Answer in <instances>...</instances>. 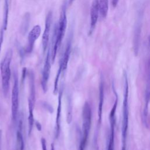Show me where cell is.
I'll list each match as a JSON object with an SVG mask.
<instances>
[{
    "instance_id": "cell-1",
    "label": "cell",
    "mask_w": 150,
    "mask_h": 150,
    "mask_svg": "<svg viewBox=\"0 0 150 150\" xmlns=\"http://www.w3.org/2000/svg\"><path fill=\"white\" fill-rule=\"evenodd\" d=\"M12 50L11 49H9L6 51L5 55L0 64L2 88L5 96L7 95L9 88V81L11 74L10 64L12 59Z\"/></svg>"
},
{
    "instance_id": "cell-2",
    "label": "cell",
    "mask_w": 150,
    "mask_h": 150,
    "mask_svg": "<svg viewBox=\"0 0 150 150\" xmlns=\"http://www.w3.org/2000/svg\"><path fill=\"white\" fill-rule=\"evenodd\" d=\"M83 139L81 143L86 146L91 124V110L89 104L86 102L83 108Z\"/></svg>"
},
{
    "instance_id": "cell-3",
    "label": "cell",
    "mask_w": 150,
    "mask_h": 150,
    "mask_svg": "<svg viewBox=\"0 0 150 150\" xmlns=\"http://www.w3.org/2000/svg\"><path fill=\"white\" fill-rule=\"evenodd\" d=\"M67 4V1L65 0L62 6L58 23L56 25L57 42L59 47L61 46L62 40L64 36L66 30V27H67V16H66Z\"/></svg>"
},
{
    "instance_id": "cell-4",
    "label": "cell",
    "mask_w": 150,
    "mask_h": 150,
    "mask_svg": "<svg viewBox=\"0 0 150 150\" xmlns=\"http://www.w3.org/2000/svg\"><path fill=\"white\" fill-rule=\"evenodd\" d=\"M19 108V84L18 78L16 73L14 74V81L11 96V112L12 118L15 121L17 118Z\"/></svg>"
},
{
    "instance_id": "cell-5",
    "label": "cell",
    "mask_w": 150,
    "mask_h": 150,
    "mask_svg": "<svg viewBox=\"0 0 150 150\" xmlns=\"http://www.w3.org/2000/svg\"><path fill=\"white\" fill-rule=\"evenodd\" d=\"M128 87L127 79L125 77V93H124V99L123 103V120H122V133L123 138V147L125 148V138L127 135L128 123Z\"/></svg>"
},
{
    "instance_id": "cell-6",
    "label": "cell",
    "mask_w": 150,
    "mask_h": 150,
    "mask_svg": "<svg viewBox=\"0 0 150 150\" xmlns=\"http://www.w3.org/2000/svg\"><path fill=\"white\" fill-rule=\"evenodd\" d=\"M53 20V13L52 11H49L46 15L45 19V29L42 38V44L43 52H45L48 46L50 32Z\"/></svg>"
},
{
    "instance_id": "cell-7",
    "label": "cell",
    "mask_w": 150,
    "mask_h": 150,
    "mask_svg": "<svg viewBox=\"0 0 150 150\" xmlns=\"http://www.w3.org/2000/svg\"><path fill=\"white\" fill-rule=\"evenodd\" d=\"M51 60V53L50 49L49 48L47 52L46 57L45 59L43 69L42 71V87L44 93H46L47 90V83L49 78L50 71V61Z\"/></svg>"
},
{
    "instance_id": "cell-8",
    "label": "cell",
    "mask_w": 150,
    "mask_h": 150,
    "mask_svg": "<svg viewBox=\"0 0 150 150\" xmlns=\"http://www.w3.org/2000/svg\"><path fill=\"white\" fill-rule=\"evenodd\" d=\"M40 33L41 28L38 25L34 26L31 30L29 32L28 36V43L25 50L26 53H30L32 52L35 43L39 37Z\"/></svg>"
},
{
    "instance_id": "cell-9",
    "label": "cell",
    "mask_w": 150,
    "mask_h": 150,
    "mask_svg": "<svg viewBox=\"0 0 150 150\" xmlns=\"http://www.w3.org/2000/svg\"><path fill=\"white\" fill-rule=\"evenodd\" d=\"M29 92L28 97V110L29 113H32L35 103V85L34 74L32 71L29 73Z\"/></svg>"
},
{
    "instance_id": "cell-10",
    "label": "cell",
    "mask_w": 150,
    "mask_h": 150,
    "mask_svg": "<svg viewBox=\"0 0 150 150\" xmlns=\"http://www.w3.org/2000/svg\"><path fill=\"white\" fill-rule=\"evenodd\" d=\"M99 14L98 8V1L93 0L91 4L90 8V27L89 30V34H91L94 29Z\"/></svg>"
},
{
    "instance_id": "cell-11",
    "label": "cell",
    "mask_w": 150,
    "mask_h": 150,
    "mask_svg": "<svg viewBox=\"0 0 150 150\" xmlns=\"http://www.w3.org/2000/svg\"><path fill=\"white\" fill-rule=\"evenodd\" d=\"M71 40H72V36L71 35L68 38V40L66 45V48H65L64 54L60 62V64L62 66V73H64L67 67V64H68L70 52H71Z\"/></svg>"
},
{
    "instance_id": "cell-12",
    "label": "cell",
    "mask_w": 150,
    "mask_h": 150,
    "mask_svg": "<svg viewBox=\"0 0 150 150\" xmlns=\"http://www.w3.org/2000/svg\"><path fill=\"white\" fill-rule=\"evenodd\" d=\"M62 91L60 90L59 92L58 97V104L56 111V126H55V137L56 138H58L60 130V119H61V111H62Z\"/></svg>"
},
{
    "instance_id": "cell-13",
    "label": "cell",
    "mask_w": 150,
    "mask_h": 150,
    "mask_svg": "<svg viewBox=\"0 0 150 150\" xmlns=\"http://www.w3.org/2000/svg\"><path fill=\"white\" fill-rule=\"evenodd\" d=\"M30 21V15L29 12H26L24 14L22 18V20L21 27H20L21 32L23 35H25L27 33L29 29Z\"/></svg>"
},
{
    "instance_id": "cell-14",
    "label": "cell",
    "mask_w": 150,
    "mask_h": 150,
    "mask_svg": "<svg viewBox=\"0 0 150 150\" xmlns=\"http://www.w3.org/2000/svg\"><path fill=\"white\" fill-rule=\"evenodd\" d=\"M99 13L101 18H106L108 10V0H98Z\"/></svg>"
},
{
    "instance_id": "cell-15",
    "label": "cell",
    "mask_w": 150,
    "mask_h": 150,
    "mask_svg": "<svg viewBox=\"0 0 150 150\" xmlns=\"http://www.w3.org/2000/svg\"><path fill=\"white\" fill-rule=\"evenodd\" d=\"M9 11V0H4V16H3V23L2 27L6 30L8 23V17Z\"/></svg>"
},
{
    "instance_id": "cell-16",
    "label": "cell",
    "mask_w": 150,
    "mask_h": 150,
    "mask_svg": "<svg viewBox=\"0 0 150 150\" xmlns=\"http://www.w3.org/2000/svg\"><path fill=\"white\" fill-rule=\"evenodd\" d=\"M104 101V88L102 83H101L100 86V97H99V103H98V121L99 122H101V116H102V110Z\"/></svg>"
},
{
    "instance_id": "cell-17",
    "label": "cell",
    "mask_w": 150,
    "mask_h": 150,
    "mask_svg": "<svg viewBox=\"0 0 150 150\" xmlns=\"http://www.w3.org/2000/svg\"><path fill=\"white\" fill-rule=\"evenodd\" d=\"M22 121L20 120L19 122L18 125V129L16 132V138H17V142L19 148L20 150L24 149V141L23 138V135L22 132Z\"/></svg>"
},
{
    "instance_id": "cell-18",
    "label": "cell",
    "mask_w": 150,
    "mask_h": 150,
    "mask_svg": "<svg viewBox=\"0 0 150 150\" xmlns=\"http://www.w3.org/2000/svg\"><path fill=\"white\" fill-rule=\"evenodd\" d=\"M111 122V135L108 146V150H114V124L115 121Z\"/></svg>"
},
{
    "instance_id": "cell-19",
    "label": "cell",
    "mask_w": 150,
    "mask_h": 150,
    "mask_svg": "<svg viewBox=\"0 0 150 150\" xmlns=\"http://www.w3.org/2000/svg\"><path fill=\"white\" fill-rule=\"evenodd\" d=\"M139 38H140V29L139 28L136 29V32H135V40L134 41V52L135 54H137L138 50V47H139Z\"/></svg>"
},
{
    "instance_id": "cell-20",
    "label": "cell",
    "mask_w": 150,
    "mask_h": 150,
    "mask_svg": "<svg viewBox=\"0 0 150 150\" xmlns=\"http://www.w3.org/2000/svg\"><path fill=\"white\" fill-rule=\"evenodd\" d=\"M5 29H4V28L1 27V30H0V52L1 50V47H2V45L3 43V41H4V32H5Z\"/></svg>"
},
{
    "instance_id": "cell-21",
    "label": "cell",
    "mask_w": 150,
    "mask_h": 150,
    "mask_svg": "<svg viewBox=\"0 0 150 150\" xmlns=\"http://www.w3.org/2000/svg\"><path fill=\"white\" fill-rule=\"evenodd\" d=\"M41 145L42 150H47L46 148V141L44 138H41Z\"/></svg>"
},
{
    "instance_id": "cell-22",
    "label": "cell",
    "mask_w": 150,
    "mask_h": 150,
    "mask_svg": "<svg viewBox=\"0 0 150 150\" xmlns=\"http://www.w3.org/2000/svg\"><path fill=\"white\" fill-rule=\"evenodd\" d=\"M35 126H36V128L38 129V131H41L42 130V126H41L40 123L39 122L37 121H35Z\"/></svg>"
},
{
    "instance_id": "cell-23",
    "label": "cell",
    "mask_w": 150,
    "mask_h": 150,
    "mask_svg": "<svg viewBox=\"0 0 150 150\" xmlns=\"http://www.w3.org/2000/svg\"><path fill=\"white\" fill-rule=\"evenodd\" d=\"M118 1L119 0H112V5L113 6V7H115L117 5Z\"/></svg>"
},
{
    "instance_id": "cell-24",
    "label": "cell",
    "mask_w": 150,
    "mask_h": 150,
    "mask_svg": "<svg viewBox=\"0 0 150 150\" xmlns=\"http://www.w3.org/2000/svg\"><path fill=\"white\" fill-rule=\"evenodd\" d=\"M85 146L84 145L80 144V150H84V148H85Z\"/></svg>"
},
{
    "instance_id": "cell-25",
    "label": "cell",
    "mask_w": 150,
    "mask_h": 150,
    "mask_svg": "<svg viewBox=\"0 0 150 150\" xmlns=\"http://www.w3.org/2000/svg\"><path fill=\"white\" fill-rule=\"evenodd\" d=\"M1 138H2V131L0 130V150H1Z\"/></svg>"
},
{
    "instance_id": "cell-26",
    "label": "cell",
    "mask_w": 150,
    "mask_h": 150,
    "mask_svg": "<svg viewBox=\"0 0 150 150\" xmlns=\"http://www.w3.org/2000/svg\"><path fill=\"white\" fill-rule=\"evenodd\" d=\"M74 1V0H69V4L70 5H71L73 3Z\"/></svg>"
},
{
    "instance_id": "cell-27",
    "label": "cell",
    "mask_w": 150,
    "mask_h": 150,
    "mask_svg": "<svg viewBox=\"0 0 150 150\" xmlns=\"http://www.w3.org/2000/svg\"><path fill=\"white\" fill-rule=\"evenodd\" d=\"M50 150H55L53 144H52V145H51V149H50Z\"/></svg>"
},
{
    "instance_id": "cell-28",
    "label": "cell",
    "mask_w": 150,
    "mask_h": 150,
    "mask_svg": "<svg viewBox=\"0 0 150 150\" xmlns=\"http://www.w3.org/2000/svg\"><path fill=\"white\" fill-rule=\"evenodd\" d=\"M149 43H150V36L149 37Z\"/></svg>"
}]
</instances>
